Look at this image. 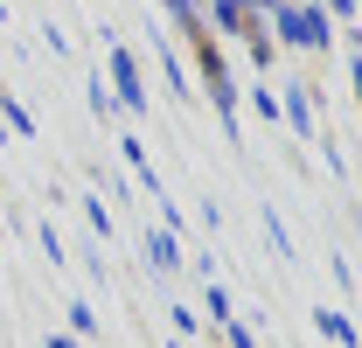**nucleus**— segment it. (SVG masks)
<instances>
[]
</instances>
